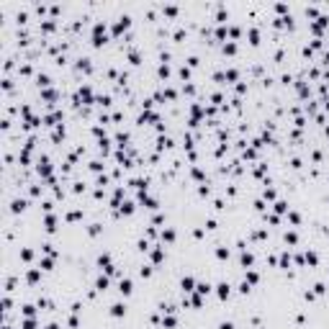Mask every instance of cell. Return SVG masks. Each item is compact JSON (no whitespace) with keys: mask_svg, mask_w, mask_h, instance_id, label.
Instances as JSON below:
<instances>
[{"mask_svg":"<svg viewBox=\"0 0 329 329\" xmlns=\"http://www.w3.org/2000/svg\"><path fill=\"white\" fill-rule=\"evenodd\" d=\"M26 208V201H13V211L18 214V211H23Z\"/></svg>","mask_w":329,"mask_h":329,"instance_id":"cell-4","label":"cell"},{"mask_svg":"<svg viewBox=\"0 0 329 329\" xmlns=\"http://www.w3.org/2000/svg\"><path fill=\"white\" fill-rule=\"evenodd\" d=\"M121 293H123V296L131 293V280H121Z\"/></svg>","mask_w":329,"mask_h":329,"instance_id":"cell-1","label":"cell"},{"mask_svg":"<svg viewBox=\"0 0 329 329\" xmlns=\"http://www.w3.org/2000/svg\"><path fill=\"white\" fill-rule=\"evenodd\" d=\"M46 231H54V219H51V216L46 219Z\"/></svg>","mask_w":329,"mask_h":329,"instance_id":"cell-7","label":"cell"},{"mask_svg":"<svg viewBox=\"0 0 329 329\" xmlns=\"http://www.w3.org/2000/svg\"><path fill=\"white\" fill-rule=\"evenodd\" d=\"M123 311H126V306H121V303H116L111 314H113V316H123Z\"/></svg>","mask_w":329,"mask_h":329,"instance_id":"cell-2","label":"cell"},{"mask_svg":"<svg viewBox=\"0 0 329 329\" xmlns=\"http://www.w3.org/2000/svg\"><path fill=\"white\" fill-rule=\"evenodd\" d=\"M219 296H221V298H226V296H229V285H226V283L219 285Z\"/></svg>","mask_w":329,"mask_h":329,"instance_id":"cell-3","label":"cell"},{"mask_svg":"<svg viewBox=\"0 0 329 329\" xmlns=\"http://www.w3.org/2000/svg\"><path fill=\"white\" fill-rule=\"evenodd\" d=\"M183 288H185V291L193 288V278H183Z\"/></svg>","mask_w":329,"mask_h":329,"instance_id":"cell-5","label":"cell"},{"mask_svg":"<svg viewBox=\"0 0 329 329\" xmlns=\"http://www.w3.org/2000/svg\"><path fill=\"white\" fill-rule=\"evenodd\" d=\"M219 329H234V327H231V324H229V322H224V324H221V327H219Z\"/></svg>","mask_w":329,"mask_h":329,"instance_id":"cell-9","label":"cell"},{"mask_svg":"<svg viewBox=\"0 0 329 329\" xmlns=\"http://www.w3.org/2000/svg\"><path fill=\"white\" fill-rule=\"evenodd\" d=\"M208 291H211V285H206V283L198 285V293H208Z\"/></svg>","mask_w":329,"mask_h":329,"instance_id":"cell-6","label":"cell"},{"mask_svg":"<svg viewBox=\"0 0 329 329\" xmlns=\"http://www.w3.org/2000/svg\"><path fill=\"white\" fill-rule=\"evenodd\" d=\"M46 329H57V324H49V327H46Z\"/></svg>","mask_w":329,"mask_h":329,"instance_id":"cell-10","label":"cell"},{"mask_svg":"<svg viewBox=\"0 0 329 329\" xmlns=\"http://www.w3.org/2000/svg\"><path fill=\"white\" fill-rule=\"evenodd\" d=\"M306 260H309L311 265H316V254H314V252H309V254H306Z\"/></svg>","mask_w":329,"mask_h":329,"instance_id":"cell-8","label":"cell"}]
</instances>
